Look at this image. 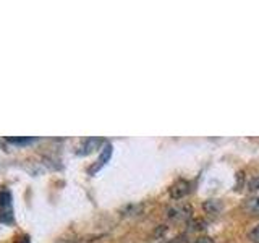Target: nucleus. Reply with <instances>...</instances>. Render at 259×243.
<instances>
[{"label":"nucleus","mask_w":259,"mask_h":243,"mask_svg":"<svg viewBox=\"0 0 259 243\" xmlns=\"http://www.w3.org/2000/svg\"><path fill=\"white\" fill-rule=\"evenodd\" d=\"M202 208H204V211L209 214H219L222 209V202L219 199H207L204 205H202Z\"/></svg>","instance_id":"nucleus-7"},{"label":"nucleus","mask_w":259,"mask_h":243,"mask_svg":"<svg viewBox=\"0 0 259 243\" xmlns=\"http://www.w3.org/2000/svg\"><path fill=\"white\" fill-rule=\"evenodd\" d=\"M248 186H249V190H257L259 188V177L253 178V180H249Z\"/></svg>","instance_id":"nucleus-10"},{"label":"nucleus","mask_w":259,"mask_h":243,"mask_svg":"<svg viewBox=\"0 0 259 243\" xmlns=\"http://www.w3.org/2000/svg\"><path fill=\"white\" fill-rule=\"evenodd\" d=\"M248 238L253 241V243H259V224L254 227L253 230L249 232V235H248Z\"/></svg>","instance_id":"nucleus-9"},{"label":"nucleus","mask_w":259,"mask_h":243,"mask_svg":"<svg viewBox=\"0 0 259 243\" xmlns=\"http://www.w3.org/2000/svg\"><path fill=\"white\" fill-rule=\"evenodd\" d=\"M20 243H29V238H28V237H23V238L20 240Z\"/></svg>","instance_id":"nucleus-12"},{"label":"nucleus","mask_w":259,"mask_h":243,"mask_svg":"<svg viewBox=\"0 0 259 243\" xmlns=\"http://www.w3.org/2000/svg\"><path fill=\"white\" fill-rule=\"evenodd\" d=\"M167 216L172 221H186L191 216V208L190 205H178V206H170L167 209Z\"/></svg>","instance_id":"nucleus-2"},{"label":"nucleus","mask_w":259,"mask_h":243,"mask_svg":"<svg viewBox=\"0 0 259 243\" xmlns=\"http://www.w3.org/2000/svg\"><path fill=\"white\" fill-rule=\"evenodd\" d=\"M243 209H245L246 213L253 214V216H259V196L246 199L245 205H243Z\"/></svg>","instance_id":"nucleus-6"},{"label":"nucleus","mask_w":259,"mask_h":243,"mask_svg":"<svg viewBox=\"0 0 259 243\" xmlns=\"http://www.w3.org/2000/svg\"><path fill=\"white\" fill-rule=\"evenodd\" d=\"M37 141V138H8V143H12V144H31V143H36Z\"/></svg>","instance_id":"nucleus-8"},{"label":"nucleus","mask_w":259,"mask_h":243,"mask_svg":"<svg viewBox=\"0 0 259 243\" xmlns=\"http://www.w3.org/2000/svg\"><path fill=\"white\" fill-rule=\"evenodd\" d=\"M101 143H102V140H97V138H89V140H86V141L83 143V146L79 148L78 154H79V156H86V154L93 152Z\"/></svg>","instance_id":"nucleus-4"},{"label":"nucleus","mask_w":259,"mask_h":243,"mask_svg":"<svg viewBox=\"0 0 259 243\" xmlns=\"http://www.w3.org/2000/svg\"><path fill=\"white\" fill-rule=\"evenodd\" d=\"M110 154H112V146L110 144H107V146H105V149L102 151V154H101V157L99 159H97V164L91 169V170H89V172H91V174H94V172H97V170H99L104 164H105V162H107L109 160V157H110Z\"/></svg>","instance_id":"nucleus-5"},{"label":"nucleus","mask_w":259,"mask_h":243,"mask_svg":"<svg viewBox=\"0 0 259 243\" xmlns=\"http://www.w3.org/2000/svg\"><path fill=\"white\" fill-rule=\"evenodd\" d=\"M191 243H212V238H209V237H198V238H194Z\"/></svg>","instance_id":"nucleus-11"},{"label":"nucleus","mask_w":259,"mask_h":243,"mask_svg":"<svg viewBox=\"0 0 259 243\" xmlns=\"http://www.w3.org/2000/svg\"><path fill=\"white\" fill-rule=\"evenodd\" d=\"M191 190V183L188 180H178L170 186V196L172 199H182Z\"/></svg>","instance_id":"nucleus-3"},{"label":"nucleus","mask_w":259,"mask_h":243,"mask_svg":"<svg viewBox=\"0 0 259 243\" xmlns=\"http://www.w3.org/2000/svg\"><path fill=\"white\" fill-rule=\"evenodd\" d=\"M0 221L5 224L13 222V209H12V194L10 191H0Z\"/></svg>","instance_id":"nucleus-1"}]
</instances>
